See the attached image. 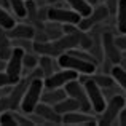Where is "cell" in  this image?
Listing matches in <instances>:
<instances>
[{
	"mask_svg": "<svg viewBox=\"0 0 126 126\" xmlns=\"http://www.w3.org/2000/svg\"><path fill=\"white\" fill-rule=\"evenodd\" d=\"M37 65L40 67V70L43 74V78L49 77L53 72H56L58 69H61L59 64H58V61H56V58H53V56H45V54H42L40 58H38V64Z\"/></svg>",
	"mask_w": 126,
	"mask_h": 126,
	"instance_id": "cell-15",
	"label": "cell"
},
{
	"mask_svg": "<svg viewBox=\"0 0 126 126\" xmlns=\"http://www.w3.org/2000/svg\"><path fill=\"white\" fill-rule=\"evenodd\" d=\"M91 80L94 81L96 85H99L101 88H107V86H112L115 83L110 74H96L94 72V74L91 75Z\"/></svg>",
	"mask_w": 126,
	"mask_h": 126,
	"instance_id": "cell-25",
	"label": "cell"
},
{
	"mask_svg": "<svg viewBox=\"0 0 126 126\" xmlns=\"http://www.w3.org/2000/svg\"><path fill=\"white\" fill-rule=\"evenodd\" d=\"M46 2H48V3H56L58 0H46Z\"/></svg>",
	"mask_w": 126,
	"mask_h": 126,
	"instance_id": "cell-36",
	"label": "cell"
},
{
	"mask_svg": "<svg viewBox=\"0 0 126 126\" xmlns=\"http://www.w3.org/2000/svg\"><path fill=\"white\" fill-rule=\"evenodd\" d=\"M59 67L61 69H70V70H75L78 75L81 74H88V75H93L97 69V64L94 62H89V61H85V59H80L77 56L70 54V53H62L56 58Z\"/></svg>",
	"mask_w": 126,
	"mask_h": 126,
	"instance_id": "cell-2",
	"label": "cell"
},
{
	"mask_svg": "<svg viewBox=\"0 0 126 126\" xmlns=\"http://www.w3.org/2000/svg\"><path fill=\"white\" fill-rule=\"evenodd\" d=\"M62 125H97L96 117H91L89 112H83V110H74L69 113L62 115Z\"/></svg>",
	"mask_w": 126,
	"mask_h": 126,
	"instance_id": "cell-12",
	"label": "cell"
},
{
	"mask_svg": "<svg viewBox=\"0 0 126 126\" xmlns=\"http://www.w3.org/2000/svg\"><path fill=\"white\" fill-rule=\"evenodd\" d=\"M27 83H29V78L24 77L11 86L10 93L6 94L8 96V102H10V110H18L19 109V104H21V99L24 96L26 88H27Z\"/></svg>",
	"mask_w": 126,
	"mask_h": 126,
	"instance_id": "cell-13",
	"label": "cell"
},
{
	"mask_svg": "<svg viewBox=\"0 0 126 126\" xmlns=\"http://www.w3.org/2000/svg\"><path fill=\"white\" fill-rule=\"evenodd\" d=\"M48 19L61 24H78L81 16L74 10H65L59 6H48Z\"/></svg>",
	"mask_w": 126,
	"mask_h": 126,
	"instance_id": "cell-10",
	"label": "cell"
},
{
	"mask_svg": "<svg viewBox=\"0 0 126 126\" xmlns=\"http://www.w3.org/2000/svg\"><path fill=\"white\" fill-rule=\"evenodd\" d=\"M118 65H121L123 69H126V49L121 51V58H120V61H118Z\"/></svg>",
	"mask_w": 126,
	"mask_h": 126,
	"instance_id": "cell-33",
	"label": "cell"
},
{
	"mask_svg": "<svg viewBox=\"0 0 126 126\" xmlns=\"http://www.w3.org/2000/svg\"><path fill=\"white\" fill-rule=\"evenodd\" d=\"M24 49L21 46H13V51L10 54V58L6 59V67L5 72L11 77V80L19 81L22 77V56H24Z\"/></svg>",
	"mask_w": 126,
	"mask_h": 126,
	"instance_id": "cell-6",
	"label": "cell"
},
{
	"mask_svg": "<svg viewBox=\"0 0 126 126\" xmlns=\"http://www.w3.org/2000/svg\"><path fill=\"white\" fill-rule=\"evenodd\" d=\"M65 91L64 88H53V89H43L42 93V97L40 101L45 102V104H49V105H54L58 104L59 101H62V99L65 97Z\"/></svg>",
	"mask_w": 126,
	"mask_h": 126,
	"instance_id": "cell-16",
	"label": "cell"
},
{
	"mask_svg": "<svg viewBox=\"0 0 126 126\" xmlns=\"http://www.w3.org/2000/svg\"><path fill=\"white\" fill-rule=\"evenodd\" d=\"M13 51V43H11V38L6 35L5 29L0 27V58L2 59H8L10 54Z\"/></svg>",
	"mask_w": 126,
	"mask_h": 126,
	"instance_id": "cell-19",
	"label": "cell"
},
{
	"mask_svg": "<svg viewBox=\"0 0 126 126\" xmlns=\"http://www.w3.org/2000/svg\"><path fill=\"white\" fill-rule=\"evenodd\" d=\"M45 89L43 86V78H31L27 83V88L24 91V96L21 99V104H19V109H21L22 113L29 115L34 112L35 105L40 102L42 93Z\"/></svg>",
	"mask_w": 126,
	"mask_h": 126,
	"instance_id": "cell-1",
	"label": "cell"
},
{
	"mask_svg": "<svg viewBox=\"0 0 126 126\" xmlns=\"http://www.w3.org/2000/svg\"><path fill=\"white\" fill-rule=\"evenodd\" d=\"M8 85H15V81L11 80V77H10L5 70H0V88L8 86Z\"/></svg>",
	"mask_w": 126,
	"mask_h": 126,
	"instance_id": "cell-29",
	"label": "cell"
},
{
	"mask_svg": "<svg viewBox=\"0 0 126 126\" xmlns=\"http://www.w3.org/2000/svg\"><path fill=\"white\" fill-rule=\"evenodd\" d=\"M126 105V99L118 93V94L112 96L109 99V102H105L104 110L101 112V117H97V125H104V126H110V125H117V117L120 113V110Z\"/></svg>",
	"mask_w": 126,
	"mask_h": 126,
	"instance_id": "cell-4",
	"label": "cell"
},
{
	"mask_svg": "<svg viewBox=\"0 0 126 126\" xmlns=\"http://www.w3.org/2000/svg\"><path fill=\"white\" fill-rule=\"evenodd\" d=\"M16 18H26V0H8Z\"/></svg>",
	"mask_w": 126,
	"mask_h": 126,
	"instance_id": "cell-26",
	"label": "cell"
},
{
	"mask_svg": "<svg viewBox=\"0 0 126 126\" xmlns=\"http://www.w3.org/2000/svg\"><path fill=\"white\" fill-rule=\"evenodd\" d=\"M110 75H112L115 83L120 86L121 89L126 91V69H123L118 64H113V67L110 69Z\"/></svg>",
	"mask_w": 126,
	"mask_h": 126,
	"instance_id": "cell-21",
	"label": "cell"
},
{
	"mask_svg": "<svg viewBox=\"0 0 126 126\" xmlns=\"http://www.w3.org/2000/svg\"><path fill=\"white\" fill-rule=\"evenodd\" d=\"M62 88H64L65 94H67L69 97L75 99V101L78 102L80 110H83V112H91L93 110L91 104H89V99H88V94H86V91H85V86L78 78H74V80L67 81Z\"/></svg>",
	"mask_w": 126,
	"mask_h": 126,
	"instance_id": "cell-5",
	"label": "cell"
},
{
	"mask_svg": "<svg viewBox=\"0 0 126 126\" xmlns=\"http://www.w3.org/2000/svg\"><path fill=\"white\" fill-rule=\"evenodd\" d=\"M115 43H117V46L121 51H125L126 49V34H120L118 37H115Z\"/></svg>",
	"mask_w": 126,
	"mask_h": 126,
	"instance_id": "cell-31",
	"label": "cell"
},
{
	"mask_svg": "<svg viewBox=\"0 0 126 126\" xmlns=\"http://www.w3.org/2000/svg\"><path fill=\"white\" fill-rule=\"evenodd\" d=\"M53 107H54V110L58 112L59 115L69 113V112H74V110H80V105H78V102L75 101V99L69 97V96H65L62 101H59L58 104H54Z\"/></svg>",
	"mask_w": 126,
	"mask_h": 126,
	"instance_id": "cell-18",
	"label": "cell"
},
{
	"mask_svg": "<svg viewBox=\"0 0 126 126\" xmlns=\"http://www.w3.org/2000/svg\"><path fill=\"white\" fill-rule=\"evenodd\" d=\"M11 40H19V38H34L35 35V29L34 26H31L29 22H19L15 24L11 29L5 31Z\"/></svg>",
	"mask_w": 126,
	"mask_h": 126,
	"instance_id": "cell-14",
	"label": "cell"
},
{
	"mask_svg": "<svg viewBox=\"0 0 126 126\" xmlns=\"http://www.w3.org/2000/svg\"><path fill=\"white\" fill-rule=\"evenodd\" d=\"M64 2H67L69 5H70V8L74 10V11H77L81 18H83V16H88L89 13L93 11V6L88 5L85 0H64Z\"/></svg>",
	"mask_w": 126,
	"mask_h": 126,
	"instance_id": "cell-23",
	"label": "cell"
},
{
	"mask_svg": "<svg viewBox=\"0 0 126 126\" xmlns=\"http://www.w3.org/2000/svg\"><path fill=\"white\" fill-rule=\"evenodd\" d=\"M34 113H37L40 118H43L45 125H62V115H59L58 112L54 110V107L49 104H45V102H38L34 109Z\"/></svg>",
	"mask_w": 126,
	"mask_h": 126,
	"instance_id": "cell-11",
	"label": "cell"
},
{
	"mask_svg": "<svg viewBox=\"0 0 126 126\" xmlns=\"http://www.w3.org/2000/svg\"><path fill=\"white\" fill-rule=\"evenodd\" d=\"M5 67H6V61L0 58V70H5Z\"/></svg>",
	"mask_w": 126,
	"mask_h": 126,
	"instance_id": "cell-34",
	"label": "cell"
},
{
	"mask_svg": "<svg viewBox=\"0 0 126 126\" xmlns=\"http://www.w3.org/2000/svg\"><path fill=\"white\" fill-rule=\"evenodd\" d=\"M15 24H16V21H15V16H11V11H8L3 6H0V27L8 31Z\"/></svg>",
	"mask_w": 126,
	"mask_h": 126,
	"instance_id": "cell-24",
	"label": "cell"
},
{
	"mask_svg": "<svg viewBox=\"0 0 126 126\" xmlns=\"http://www.w3.org/2000/svg\"><path fill=\"white\" fill-rule=\"evenodd\" d=\"M43 31H45L48 40H56V38H59L61 35H64V31H62V24H61V22L49 21V19H46V21L43 22Z\"/></svg>",
	"mask_w": 126,
	"mask_h": 126,
	"instance_id": "cell-17",
	"label": "cell"
},
{
	"mask_svg": "<svg viewBox=\"0 0 126 126\" xmlns=\"http://www.w3.org/2000/svg\"><path fill=\"white\" fill-rule=\"evenodd\" d=\"M78 78V74L70 69H58L56 72H53L49 77L43 78V86L45 89H53V88H62L67 81Z\"/></svg>",
	"mask_w": 126,
	"mask_h": 126,
	"instance_id": "cell-8",
	"label": "cell"
},
{
	"mask_svg": "<svg viewBox=\"0 0 126 126\" xmlns=\"http://www.w3.org/2000/svg\"><path fill=\"white\" fill-rule=\"evenodd\" d=\"M117 29L120 34H126V0H118L117 6Z\"/></svg>",
	"mask_w": 126,
	"mask_h": 126,
	"instance_id": "cell-20",
	"label": "cell"
},
{
	"mask_svg": "<svg viewBox=\"0 0 126 126\" xmlns=\"http://www.w3.org/2000/svg\"><path fill=\"white\" fill-rule=\"evenodd\" d=\"M80 81L85 86V91H86V94H88L91 109L96 112V113H101V112L104 110V107H105V102H107L104 93H102V88L99 85H96L94 81L91 80V75H88V74H81Z\"/></svg>",
	"mask_w": 126,
	"mask_h": 126,
	"instance_id": "cell-3",
	"label": "cell"
},
{
	"mask_svg": "<svg viewBox=\"0 0 126 126\" xmlns=\"http://www.w3.org/2000/svg\"><path fill=\"white\" fill-rule=\"evenodd\" d=\"M86 3H88V5H91V6H96L99 3V0H85Z\"/></svg>",
	"mask_w": 126,
	"mask_h": 126,
	"instance_id": "cell-35",
	"label": "cell"
},
{
	"mask_svg": "<svg viewBox=\"0 0 126 126\" xmlns=\"http://www.w3.org/2000/svg\"><path fill=\"white\" fill-rule=\"evenodd\" d=\"M13 115H15V120H16V125H21V126H34V123H32V120L29 118V115H22L19 113V112L13 110Z\"/></svg>",
	"mask_w": 126,
	"mask_h": 126,
	"instance_id": "cell-28",
	"label": "cell"
},
{
	"mask_svg": "<svg viewBox=\"0 0 126 126\" xmlns=\"http://www.w3.org/2000/svg\"><path fill=\"white\" fill-rule=\"evenodd\" d=\"M38 64V56L34 51H26L22 56V75H27L34 67H37Z\"/></svg>",
	"mask_w": 126,
	"mask_h": 126,
	"instance_id": "cell-22",
	"label": "cell"
},
{
	"mask_svg": "<svg viewBox=\"0 0 126 126\" xmlns=\"http://www.w3.org/2000/svg\"><path fill=\"white\" fill-rule=\"evenodd\" d=\"M110 18V15H109V10L105 5H96L93 6V11L89 13L88 16H83V18L80 19V22H78V29H81V31H89V29L93 27V26L96 24H101V22H104L105 19Z\"/></svg>",
	"mask_w": 126,
	"mask_h": 126,
	"instance_id": "cell-7",
	"label": "cell"
},
{
	"mask_svg": "<svg viewBox=\"0 0 126 126\" xmlns=\"http://www.w3.org/2000/svg\"><path fill=\"white\" fill-rule=\"evenodd\" d=\"M117 125L126 126V105L120 110V113H118V117H117Z\"/></svg>",
	"mask_w": 126,
	"mask_h": 126,
	"instance_id": "cell-32",
	"label": "cell"
},
{
	"mask_svg": "<svg viewBox=\"0 0 126 126\" xmlns=\"http://www.w3.org/2000/svg\"><path fill=\"white\" fill-rule=\"evenodd\" d=\"M0 125L2 126H16V120L13 110H5L0 113Z\"/></svg>",
	"mask_w": 126,
	"mask_h": 126,
	"instance_id": "cell-27",
	"label": "cell"
},
{
	"mask_svg": "<svg viewBox=\"0 0 126 126\" xmlns=\"http://www.w3.org/2000/svg\"><path fill=\"white\" fill-rule=\"evenodd\" d=\"M101 45H102V53L104 56L112 62V64H118L121 58V49L115 43V34L113 32H102L101 34Z\"/></svg>",
	"mask_w": 126,
	"mask_h": 126,
	"instance_id": "cell-9",
	"label": "cell"
},
{
	"mask_svg": "<svg viewBox=\"0 0 126 126\" xmlns=\"http://www.w3.org/2000/svg\"><path fill=\"white\" fill-rule=\"evenodd\" d=\"M105 2H107V3H104V5L107 6L109 15L113 16V15H115V11H117V6H118V0H105Z\"/></svg>",
	"mask_w": 126,
	"mask_h": 126,
	"instance_id": "cell-30",
	"label": "cell"
}]
</instances>
